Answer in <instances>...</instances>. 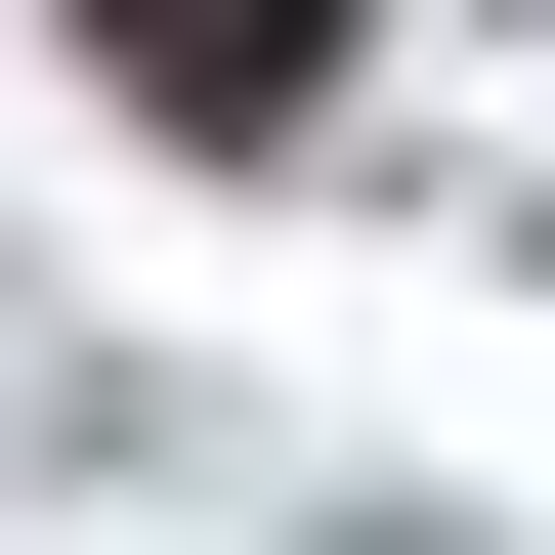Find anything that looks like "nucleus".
Segmentation results:
<instances>
[{
    "instance_id": "1",
    "label": "nucleus",
    "mask_w": 555,
    "mask_h": 555,
    "mask_svg": "<svg viewBox=\"0 0 555 555\" xmlns=\"http://www.w3.org/2000/svg\"><path fill=\"white\" fill-rule=\"evenodd\" d=\"M86 43H129L171 129H299V86H343V0H86Z\"/></svg>"
}]
</instances>
